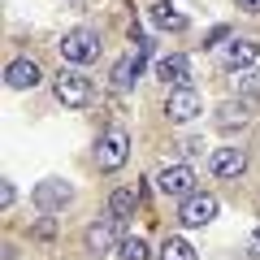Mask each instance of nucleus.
<instances>
[{"instance_id": "7ed1b4c3", "label": "nucleus", "mask_w": 260, "mask_h": 260, "mask_svg": "<svg viewBox=\"0 0 260 260\" xmlns=\"http://www.w3.org/2000/svg\"><path fill=\"white\" fill-rule=\"evenodd\" d=\"M61 56L65 61H74V65H87L100 56V35H95L91 26H74L70 35L61 39Z\"/></svg>"}, {"instance_id": "f8f14e48", "label": "nucleus", "mask_w": 260, "mask_h": 260, "mask_svg": "<svg viewBox=\"0 0 260 260\" xmlns=\"http://www.w3.org/2000/svg\"><path fill=\"white\" fill-rule=\"evenodd\" d=\"M247 169V152L243 148H217L213 152V174L217 178H239Z\"/></svg>"}, {"instance_id": "f03ea898", "label": "nucleus", "mask_w": 260, "mask_h": 260, "mask_svg": "<svg viewBox=\"0 0 260 260\" xmlns=\"http://www.w3.org/2000/svg\"><path fill=\"white\" fill-rule=\"evenodd\" d=\"M52 91H56V100H61L65 109H87L91 95H95V87H91V78H83L78 70H61L56 83H52Z\"/></svg>"}, {"instance_id": "412c9836", "label": "nucleus", "mask_w": 260, "mask_h": 260, "mask_svg": "<svg viewBox=\"0 0 260 260\" xmlns=\"http://www.w3.org/2000/svg\"><path fill=\"white\" fill-rule=\"evenodd\" d=\"M239 9H247V13H260V0H234Z\"/></svg>"}, {"instance_id": "6ab92c4d", "label": "nucleus", "mask_w": 260, "mask_h": 260, "mask_svg": "<svg viewBox=\"0 0 260 260\" xmlns=\"http://www.w3.org/2000/svg\"><path fill=\"white\" fill-rule=\"evenodd\" d=\"M243 95H260V70H251V74L243 78Z\"/></svg>"}, {"instance_id": "f257e3e1", "label": "nucleus", "mask_w": 260, "mask_h": 260, "mask_svg": "<svg viewBox=\"0 0 260 260\" xmlns=\"http://www.w3.org/2000/svg\"><path fill=\"white\" fill-rule=\"evenodd\" d=\"M130 156V135L121 126H109L100 135V143H95V165L104 169V174H113V169H121Z\"/></svg>"}, {"instance_id": "0eeeda50", "label": "nucleus", "mask_w": 260, "mask_h": 260, "mask_svg": "<svg viewBox=\"0 0 260 260\" xmlns=\"http://www.w3.org/2000/svg\"><path fill=\"white\" fill-rule=\"evenodd\" d=\"M148 52H152V44H148V39H135V52H130V56H121V61L113 65V87H117V91L135 87V78H139L143 56H148Z\"/></svg>"}, {"instance_id": "dca6fc26", "label": "nucleus", "mask_w": 260, "mask_h": 260, "mask_svg": "<svg viewBox=\"0 0 260 260\" xmlns=\"http://www.w3.org/2000/svg\"><path fill=\"white\" fill-rule=\"evenodd\" d=\"M217 126H221V130H243V126H247V100H239V104H221V113H217Z\"/></svg>"}, {"instance_id": "9d476101", "label": "nucleus", "mask_w": 260, "mask_h": 260, "mask_svg": "<svg viewBox=\"0 0 260 260\" xmlns=\"http://www.w3.org/2000/svg\"><path fill=\"white\" fill-rule=\"evenodd\" d=\"M156 78H160V83H169V87H186V78H191V61H186L182 52L160 56V61H156Z\"/></svg>"}, {"instance_id": "423d86ee", "label": "nucleus", "mask_w": 260, "mask_h": 260, "mask_svg": "<svg viewBox=\"0 0 260 260\" xmlns=\"http://www.w3.org/2000/svg\"><path fill=\"white\" fill-rule=\"evenodd\" d=\"M156 191L169 195V200H186V195L195 191L191 165H165V169H160V178H156Z\"/></svg>"}, {"instance_id": "39448f33", "label": "nucleus", "mask_w": 260, "mask_h": 260, "mask_svg": "<svg viewBox=\"0 0 260 260\" xmlns=\"http://www.w3.org/2000/svg\"><path fill=\"white\" fill-rule=\"evenodd\" d=\"M213 217H217V195H208V191H191V195L182 200V213H178V221L195 230V225H208Z\"/></svg>"}, {"instance_id": "4468645a", "label": "nucleus", "mask_w": 260, "mask_h": 260, "mask_svg": "<svg viewBox=\"0 0 260 260\" xmlns=\"http://www.w3.org/2000/svg\"><path fill=\"white\" fill-rule=\"evenodd\" d=\"M135 208H139V191H135V186H117V191L109 195V217H130L135 213Z\"/></svg>"}, {"instance_id": "f3484780", "label": "nucleus", "mask_w": 260, "mask_h": 260, "mask_svg": "<svg viewBox=\"0 0 260 260\" xmlns=\"http://www.w3.org/2000/svg\"><path fill=\"white\" fill-rule=\"evenodd\" d=\"M160 260H195V247L186 239H165V247H160Z\"/></svg>"}, {"instance_id": "9b49d317", "label": "nucleus", "mask_w": 260, "mask_h": 260, "mask_svg": "<svg viewBox=\"0 0 260 260\" xmlns=\"http://www.w3.org/2000/svg\"><path fill=\"white\" fill-rule=\"evenodd\" d=\"M5 83H9L13 91H30V87H39V65L26 61V56H18V61H9V70H5Z\"/></svg>"}, {"instance_id": "aec40b11", "label": "nucleus", "mask_w": 260, "mask_h": 260, "mask_svg": "<svg viewBox=\"0 0 260 260\" xmlns=\"http://www.w3.org/2000/svg\"><path fill=\"white\" fill-rule=\"evenodd\" d=\"M13 200H18V191H13V186H9V182H5V186H0V204L9 208V204H13Z\"/></svg>"}, {"instance_id": "1a4fd4ad", "label": "nucleus", "mask_w": 260, "mask_h": 260, "mask_svg": "<svg viewBox=\"0 0 260 260\" xmlns=\"http://www.w3.org/2000/svg\"><path fill=\"white\" fill-rule=\"evenodd\" d=\"M87 251H95V256H104V251H113L117 247V217H104V221H95V225H87Z\"/></svg>"}, {"instance_id": "6e6552de", "label": "nucleus", "mask_w": 260, "mask_h": 260, "mask_svg": "<svg viewBox=\"0 0 260 260\" xmlns=\"http://www.w3.org/2000/svg\"><path fill=\"white\" fill-rule=\"evenodd\" d=\"M165 113H169V121H191V117H200V91H195V87H174L169 100H165Z\"/></svg>"}, {"instance_id": "ddd939ff", "label": "nucleus", "mask_w": 260, "mask_h": 260, "mask_svg": "<svg viewBox=\"0 0 260 260\" xmlns=\"http://www.w3.org/2000/svg\"><path fill=\"white\" fill-rule=\"evenodd\" d=\"M256 56H260V44H256V39H234V44L225 48V65H230V70H247Z\"/></svg>"}, {"instance_id": "2eb2a0df", "label": "nucleus", "mask_w": 260, "mask_h": 260, "mask_svg": "<svg viewBox=\"0 0 260 260\" xmlns=\"http://www.w3.org/2000/svg\"><path fill=\"white\" fill-rule=\"evenodd\" d=\"M148 18H152V26H156V30H182L186 26V18H182V13H174V5H165V0L152 5Z\"/></svg>"}, {"instance_id": "20e7f679", "label": "nucleus", "mask_w": 260, "mask_h": 260, "mask_svg": "<svg viewBox=\"0 0 260 260\" xmlns=\"http://www.w3.org/2000/svg\"><path fill=\"white\" fill-rule=\"evenodd\" d=\"M30 200H35L39 213H61V208L74 204V186L61 182V178H48V182L35 186V195H30Z\"/></svg>"}, {"instance_id": "a211bd4d", "label": "nucleus", "mask_w": 260, "mask_h": 260, "mask_svg": "<svg viewBox=\"0 0 260 260\" xmlns=\"http://www.w3.org/2000/svg\"><path fill=\"white\" fill-rule=\"evenodd\" d=\"M117 256L121 260H148V243H143V239H121L117 243Z\"/></svg>"}, {"instance_id": "4be33fe9", "label": "nucleus", "mask_w": 260, "mask_h": 260, "mask_svg": "<svg viewBox=\"0 0 260 260\" xmlns=\"http://www.w3.org/2000/svg\"><path fill=\"white\" fill-rule=\"evenodd\" d=\"M251 251H256V256H260V230H256V239H251Z\"/></svg>"}]
</instances>
